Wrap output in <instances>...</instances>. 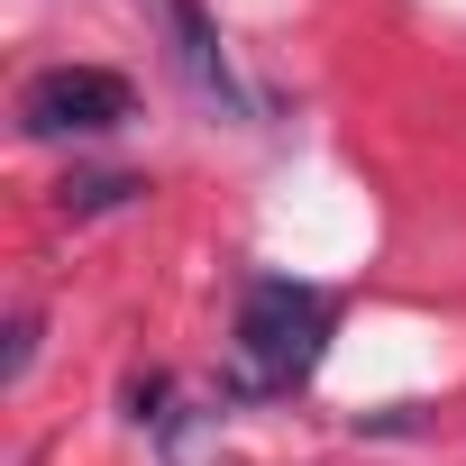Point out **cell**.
<instances>
[{
  "label": "cell",
  "mask_w": 466,
  "mask_h": 466,
  "mask_svg": "<svg viewBox=\"0 0 466 466\" xmlns=\"http://www.w3.org/2000/svg\"><path fill=\"white\" fill-rule=\"evenodd\" d=\"M128 119V83L101 74V65H56L19 92V128L28 137H101Z\"/></svg>",
  "instance_id": "obj_2"
},
{
  "label": "cell",
  "mask_w": 466,
  "mask_h": 466,
  "mask_svg": "<svg viewBox=\"0 0 466 466\" xmlns=\"http://www.w3.org/2000/svg\"><path fill=\"white\" fill-rule=\"evenodd\" d=\"M28 357H37V320H10V357H0V375L19 384V375H28Z\"/></svg>",
  "instance_id": "obj_5"
},
{
  "label": "cell",
  "mask_w": 466,
  "mask_h": 466,
  "mask_svg": "<svg viewBox=\"0 0 466 466\" xmlns=\"http://www.w3.org/2000/svg\"><path fill=\"white\" fill-rule=\"evenodd\" d=\"M156 10H165V28H174V56H183V74L210 92V101H228V56L210 46V28H201V10H192V0H156Z\"/></svg>",
  "instance_id": "obj_3"
},
{
  "label": "cell",
  "mask_w": 466,
  "mask_h": 466,
  "mask_svg": "<svg viewBox=\"0 0 466 466\" xmlns=\"http://www.w3.org/2000/svg\"><path fill=\"white\" fill-rule=\"evenodd\" d=\"M320 357H329V302L311 284H284V275L248 284V302H238V384L248 393H284Z\"/></svg>",
  "instance_id": "obj_1"
},
{
  "label": "cell",
  "mask_w": 466,
  "mask_h": 466,
  "mask_svg": "<svg viewBox=\"0 0 466 466\" xmlns=\"http://www.w3.org/2000/svg\"><path fill=\"white\" fill-rule=\"evenodd\" d=\"M137 183L128 174H92V183H65V210H119Z\"/></svg>",
  "instance_id": "obj_4"
}]
</instances>
